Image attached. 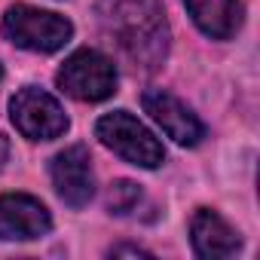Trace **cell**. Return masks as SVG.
Wrapping results in <instances>:
<instances>
[{
    "instance_id": "obj_6",
    "label": "cell",
    "mask_w": 260,
    "mask_h": 260,
    "mask_svg": "<svg viewBox=\"0 0 260 260\" xmlns=\"http://www.w3.org/2000/svg\"><path fill=\"white\" fill-rule=\"evenodd\" d=\"M49 175H52L55 193L71 208H83L92 199V193H95L92 159H89V150L83 144H74V147L55 153L52 162H49Z\"/></svg>"
},
{
    "instance_id": "obj_2",
    "label": "cell",
    "mask_w": 260,
    "mask_h": 260,
    "mask_svg": "<svg viewBox=\"0 0 260 260\" xmlns=\"http://www.w3.org/2000/svg\"><path fill=\"white\" fill-rule=\"evenodd\" d=\"M95 132H98L104 147H110L116 156H122L132 166L156 169L166 159V150L153 138V132L144 122H138L132 113H125V110H113V113L101 116L98 125H95Z\"/></svg>"
},
{
    "instance_id": "obj_3",
    "label": "cell",
    "mask_w": 260,
    "mask_h": 260,
    "mask_svg": "<svg viewBox=\"0 0 260 260\" xmlns=\"http://www.w3.org/2000/svg\"><path fill=\"white\" fill-rule=\"evenodd\" d=\"M4 34H7V40H13L22 49L58 52L71 40L74 28L58 13H46V10L28 7V4H16L4 16Z\"/></svg>"
},
{
    "instance_id": "obj_7",
    "label": "cell",
    "mask_w": 260,
    "mask_h": 260,
    "mask_svg": "<svg viewBox=\"0 0 260 260\" xmlns=\"http://www.w3.org/2000/svg\"><path fill=\"white\" fill-rule=\"evenodd\" d=\"M141 104H144V110L162 125V132H166L172 141H178V144H184V147H196V144L205 138V128H202V122L196 119V113H193L187 104H181L175 95H169V92H162V89H150V92L141 95Z\"/></svg>"
},
{
    "instance_id": "obj_13",
    "label": "cell",
    "mask_w": 260,
    "mask_h": 260,
    "mask_svg": "<svg viewBox=\"0 0 260 260\" xmlns=\"http://www.w3.org/2000/svg\"><path fill=\"white\" fill-rule=\"evenodd\" d=\"M7 159H10V138L0 132V169L7 166Z\"/></svg>"
},
{
    "instance_id": "obj_5",
    "label": "cell",
    "mask_w": 260,
    "mask_h": 260,
    "mask_svg": "<svg viewBox=\"0 0 260 260\" xmlns=\"http://www.w3.org/2000/svg\"><path fill=\"white\" fill-rule=\"evenodd\" d=\"M10 116L16 122V128L31 138V141H52L68 128V113L64 107L43 89H22L13 95L10 101Z\"/></svg>"
},
{
    "instance_id": "obj_8",
    "label": "cell",
    "mask_w": 260,
    "mask_h": 260,
    "mask_svg": "<svg viewBox=\"0 0 260 260\" xmlns=\"http://www.w3.org/2000/svg\"><path fill=\"white\" fill-rule=\"evenodd\" d=\"M49 226H52V217L40 199L25 196V193L0 196V239L28 242V239L46 236Z\"/></svg>"
},
{
    "instance_id": "obj_10",
    "label": "cell",
    "mask_w": 260,
    "mask_h": 260,
    "mask_svg": "<svg viewBox=\"0 0 260 260\" xmlns=\"http://www.w3.org/2000/svg\"><path fill=\"white\" fill-rule=\"evenodd\" d=\"M184 4L193 22L199 25V31L214 40H230L242 25L239 0H184Z\"/></svg>"
},
{
    "instance_id": "obj_11",
    "label": "cell",
    "mask_w": 260,
    "mask_h": 260,
    "mask_svg": "<svg viewBox=\"0 0 260 260\" xmlns=\"http://www.w3.org/2000/svg\"><path fill=\"white\" fill-rule=\"evenodd\" d=\"M138 202H141V190H138V184H132V181H116V184H110L107 205H110L113 214H128Z\"/></svg>"
},
{
    "instance_id": "obj_9",
    "label": "cell",
    "mask_w": 260,
    "mask_h": 260,
    "mask_svg": "<svg viewBox=\"0 0 260 260\" xmlns=\"http://www.w3.org/2000/svg\"><path fill=\"white\" fill-rule=\"evenodd\" d=\"M190 239L199 257H233L239 251V233L208 208H199L190 220Z\"/></svg>"
},
{
    "instance_id": "obj_1",
    "label": "cell",
    "mask_w": 260,
    "mask_h": 260,
    "mask_svg": "<svg viewBox=\"0 0 260 260\" xmlns=\"http://www.w3.org/2000/svg\"><path fill=\"white\" fill-rule=\"evenodd\" d=\"M98 22L104 34L119 46V52L153 71L162 64L169 49V25L162 13V0H98Z\"/></svg>"
},
{
    "instance_id": "obj_4",
    "label": "cell",
    "mask_w": 260,
    "mask_h": 260,
    "mask_svg": "<svg viewBox=\"0 0 260 260\" xmlns=\"http://www.w3.org/2000/svg\"><path fill=\"white\" fill-rule=\"evenodd\" d=\"M55 80H58L61 92H68L77 101H104L116 92V68L98 49L74 52L61 64Z\"/></svg>"
},
{
    "instance_id": "obj_12",
    "label": "cell",
    "mask_w": 260,
    "mask_h": 260,
    "mask_svg": "<svg viewBox=\"0 0 260 260\" xmlns=\"http://www.w3.org/2000/svg\"><path fill=\"white\" fill-rule=\"evenodd\" d=\"M110 254H113V257H119V254H132V257H150V251H144V248H135V245H119V248H110Z\"/></svg>"
},
{
    "instance_id": "obj_14",
    "label": "cell",
    "mask_w": 260,
    "mask_h": 260,
    "mask_svg": "<svg viewBox=\"0 0 260 260\" xmlns=\"http://www.w3.org/2000/svg\"><path fill=\"white\" fill-rule=\"evenodd\" d=\"M0 77H4V71H0Z\"/></svg>"
}]
</instances>
